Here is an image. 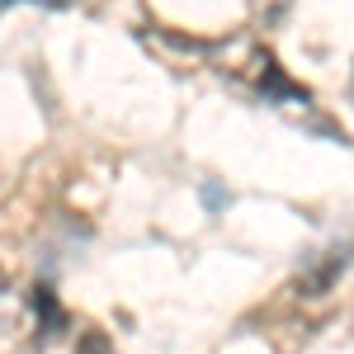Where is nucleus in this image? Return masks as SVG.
<instances>
[{
    "label": "nucleus",
    "instance_id": "nucleus-2",
    "mask_svg": "<svg viewBox=\"0 0 354 354\" xmlns=\"http://www.w3.org/2000/svg\"><path fill=\"white\" fill-rule=\"evenodd\" d=\"M28 307H33V317H38V335H43V340H53V335L66 330V307L57 302L53 283H38L33 298H28Z\"/></svg>",
    "mask_w": 354,
    "mask_h": 354
},
{
    "label": "nucleus",
    "instance_id": "nucleus-4",
    "mask_svg": "<svg viewBox=\"0 0 354 354\" xmlns=\"http://www.w3.org/2000/svg\"><path fill=\"white\" fill-rule=\"evenodd\" d=\"M76 354H118L113 350V340L104 330H81V340H76Z\"/></svg>",
    "mask_w": 354,
    "mask_h": 354
},
{
    "label": "nucleus",
    "instance_id": "nucleus-3",
    "mask_svg": "<svg viewBox=\"0 0 354 354\" xmlns=\"http://www.w3.org/2000/svg\"><path fill=\"white\" fill-rule=\"evenodd\" d=\"M19 326V298H15V283H10V274L0 270V335L5 330Z\"/></svg>",
    "mask_w": 354,
    "mask_h": 354
},
{
    "label": "nucleus",
    "instance_id": "nucleus-1",
    "mask_svg": "<svg viewBox=\"0 0 354 354\" xmlns=\"http://www.w3.org/2000/svg\"><path fill=\"white\" fill-rule=\"evenodd\" d=\"M350 265V255H345V245H330V250H317V255H307L302 260V274H298V288L302 298H322L330 283H335V274Z\"/></svg>",
    "mask_w": 354,
    "mask_h": 354
},
{
    "label": "nucleus",
    "instance_id": "nucleus-5",
    "mask_svg": "<svg viewBox=\"0 0 354 354\" xmlns=\"http://www.w3.org/2000/svg\"><path fill=\"white\" fill-rule=\"evenodd\" d=\"M350 100H354V81H350Z\"/></svg>",
    "mask_w": 354,
    "mask_h": 354
}]
</instances>
